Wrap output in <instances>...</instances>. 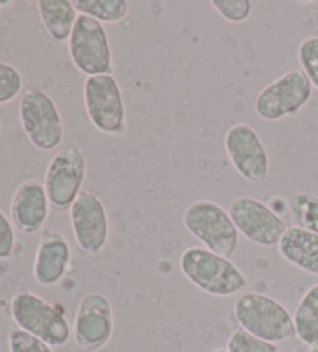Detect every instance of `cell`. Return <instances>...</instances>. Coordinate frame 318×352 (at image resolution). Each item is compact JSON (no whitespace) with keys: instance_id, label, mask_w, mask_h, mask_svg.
Wrapping results in <instances>:
<instances>
[{"instance_id":"obj_2","label":"cell","mask_w":318,"mask_h":352,"mask_svg":"<svg viewBox=\"0 0 318 352\" xmlns=\"http://www.w3.org/2000/svg\"><path fill=\"white\" fill-rule=\"evenodd\" d=\"M233 314L241 329L266 342L277 344L297 337L293 315L268 295L241 294L235 301Z\"/></svg>"},{"instance_id":"obj_9","label":"cell","mask_w":318,"mask_h":352,"mask_svg":"<svg viewBox=\"0 0 318 352\" xmlns=\"http://www.w3.org/2000/svg\"><path fill=\"white\" fill-rule=\"evenodd\" d=\"M314 94L301 69H292L261 90L255 100V112L264 121H281L303 111Z\"/></svg>"},{"instance_id":"obj_27","label":"cell","mask_w":318,"mask_h":352,"mask_svg":"<svg viewBox=\"0 0 318 352\" xmlns=\"http://www.w3.org/2000/svg\"><path fill=\"white\" fill-rule=\"evenodd\" d=\"M309 352H318V343L312 344V346H310V349H309Z\"/></svg>"},{"instance_id":"obj_25","label":"cell","mask_w":318,"mask_h":352,"mask_svg":"<svg viewBox=\"0 0 318 352\" xmlns=\"http://www.w3.org/2000/svg\"><path fill=\"white\" fill-rule=\"evenodd\" d=\"M8 349L10 352H53L52 346L19 327L10 332Z\"/></svg>"},{"instance_id":"obj_21","label":"cell","mask_w":318,"mask_h":352,"mask_svg":"<svg viewBox=\"0 0 318 352\" xmlns=\"http://www.w3.org/2000/svg\"><path fill=\"white\" fill-rule=\"evenodd\" d=\"M298 63L301 72L310 81L312 87L318 90V36H309L298 45Z\"/></svg>"},{"instance_id":"obj_14","label":"cell","mask_w":318,"mask_h":352,"mask_svg":"<svg viewBox=\"0 0 318 352\" xmlns=\"http://www.w3.org/2000/svg\"><path fill=\"white\" fill-rule=\"evenodd\" d=\"M72 264V248L63 233L44 230L34 254L33 278L42 287L56 286L63 281Z\"/></svg>"},{"instance_id":"obj_16","label":"cell","mask_w":318,"mask_h":352,"mask_svg":"<svg viewBox=\"0 0 318 352\" xmlns=\"http://www.w3.org/2000/svg\"><path fill=\"white\" fill-rule=\"evenodd\" d=\"M278 253L290 265L318 276V234L299 228L287 227L278 242Z\"/></svg>"},{"instance_id":"obj_28","label":"cell","mask_w":318,"mask_h":352,"mask_svg":"<svg viewBox=\"0 0 318 352\" xmlns=\"http://www.w3.org/2000/svg\"><path fill=\"white\" fill-rule=\"evenodd\" d=\"M293 352H309V351H306V349H297V351H293Z\"/></svg>"},{"instance_id":"obj_11","label":"cell","mask_w":318,"mask_h":352,"mask_svg":"<svg viewBox=\"0 0 318 352\" xmlns=\"http://www.w3.org/2000/svg\"><path fill=\"white\" fill-rule=\"evenodd\" d=\"M224 146L235 171L250 184H262L271 171V157L252 126L237 123L229 127Z\"/></svg>"},{"instance_id":"obj_26","label":"cell","mask_w":318,"mask_h":352,"mask_svg":"<svg viewBox=\"0 0 318 352\" xmlns=\"http://www.w3.org/2000/svg\"><path fill=\"white\" fill-rule=\"evenodd\" d=\"M16 248L14 226L2 211H0V259H10Z\"/></svg>"},{"instance_id":"obj_3","label":"cell","mask_w":318,"mask_h":352,"mask_svg":"<svg viewBox=\"0 0 318 352\" xmlns=\"http://www.w3.org/2000/svg\"><path fill=\"white\" fill-rule=\"evenodd\" d=\"M182 222L187 232L213 253L230 258L240 247V232L233 219L213 200H194L183 211Z\"/></svg>"},{"instance_id":"obj_8","label":"cell","mask_w":318,"mask_h":352,"mask_svg":"<svg viewBox=\"0 0 318 352\" xmlns=\"http://www.w3.org/2000/svg\"><path fill=\"white\" fill-rule=\"evenodd\" d=\"M21 126L28 142L42 153L58 149L64 140V123L56 102L42 90H27L19 102Z\"/></svg>"},{"instance_id":"obj_13","label":"cell","mask_w":318,"mask_h":352,"mask_svg":"<svg viewBox=\"0 0 318 352\" xmlns=\"http://www.w3.org/2000/svg\"><path fill=\"white\" fill-rule=\"evenodd\" d=\"M70 227L79 250L98 254L111 238V223L103 200L92 191H83L69 211Z\"/></svg>"},{"instance_id":"obj_7","label":"cell","mask_w":318,"mask_h":352,"mask_svg":"<svg viewBox=\"0 0 318 352\" xmlns=\"http://www.w3.org/2000/svg\"><path fill=\"white\" fill-rule=\"evenodd\" d=\"M67 48L72 64L87 78L112 74V47L107 30L101 22L79 14Z\"/></svg>"},{"instance_id":"obj_4","label":"cell","mask_w":318,"mask_h":352,"mask_svg":"<svg viewBox=\"0 0 318 352\" xmlns=\"http://www.w3.org/2000/svg\"><path fill=\"white\" fill-rule=\"evenodd\" d=\"M11 318L17 327L41 338L52 348H63L72 338V326L52 302L30 290H21L11 300Z\"/></svg>"},{"instance_id":"obj_15","label":"cell","mask_w":318,"mask_h":352,"mask_svg":"<svg viewBox=\"0 0 318 352\" xmlns=\"http://www.w3.org/2000/svg\"><path fill=\"white\" fill-rule=\"evenodd\" d=\"M50 210L44 184L38 180H25L17 186L11 199V222L21 233L32 236L44 228Z\"/></svg>"},{"instance_id":"obj_20","label":"cell","mask_w":318,"mask_h":352,"mask_svg":"<svg viewBox=\"0 0 318 352\" xmlns=\"http://www.w3.org/2000/svg\"><path fill=\"white\" fill-rule=\"evenodd\" d=\"M289 211L295 226L318 234V197L310 192H298L292 197Z\"/></svg>"},{"instance_id":"obj_10","label":"cell","mask_w":318,"mask_h":352,"mask_svg":"<svg viewBox=\"0 0 318 352\" xmlns=\"http://www.w3.org/2000/svg\"><path fill=\"white\" fill-rule=\"evenodd\" d=\"M229 214L240 234L259 247L278 245L287 230L286 222L272 206L250 196L236 197L229 206Z\"/></svg>"},{"instance_id":"obj_29","label":"cell","mask_w":318,"mask_h":352,"mask_svg":"<svg viewBox=\"0 0 318 352\" xmlns=\"http://www.w3.org/2000/svg\"><path fill=\"white\" fill-rule=\"evenodd\" d=\"M0 132H2V121H0Z\"/></svg>"},{"instance_id":"obj_6","label":"cell","mask_w":318,"mask_h":352,"mask_svg":"<svg viewBox=\"0 0 318 352\" xmlns=\"http://www.w3.org/2000/svg\"><path fill=\"white\" fill-rule=\"evenodd\" d=\"M84 109L98 132L118 137L126 132V104L121 87L112 74L85 78Z\"/></svg>"},{"instance_id":"obj_19","label":"cell","mask_w":318,"mask_h":352,"mask_svg":"<svg viewBox=\"0 0 318 352\" xmlns=\"http://www.w3.org/2000/svg\"><path fill=\"white\" fill-rule=\"evenodd\" d=\"M79 14L104 23H120L129 13L127 0H73Z\"/></svg>"},{"instance_id":"obj_18","label":"cell","mask_w":318,"mask_h":352,"mask_svg":"<svg viewBox=\"0 0 318 352\" xmlns=\"http://www.w3.org/2000/svg\"><path fill=\"white\" fill-rule=\"evenodd\" d=\"M293 324L299 342L308 346L318 343V283L306 290L298 301Z\"/></svg>"},{"instance_id":"obj_24","label":"cell","mask_w":318,"mask_h":352,"mask_svg":"<svg viewBox=\"0 0 318 352\" xmlns=\"http://www.w3.org/2000/svg\"><path fill=\"white\" fill-rule=\"evenodd\" d=\"M211 7L222 19L231 23L246 22L253 11L250 0H211Z\"/></svg>"},{"instance_id":"obj_1","label":"cell","mask_w":318,"mask_h":352,"mask_svg":"<svg viewBox=\"0 0 318 352\" xmlns=\"http://www.w3.org/2000/svg\"><path fill=\"white\" fill-rule=\"evenodd\" d=\"M180 270L193 286L219 298L241 294L247 287V276L230 258L213 253L205 247H188L180 254Z\"/></svg>"},{"instance_id":"obj_5","label":"cell","mask_w":318,"mask_h":352,"mask_svg":"<svg viewBox=\"0 0 318 352\" xmlns=\"http://www.w3.org/2000/svg\"><path fill=\"white\" fill-rule=\"evenodd\" d=\"M87 177V160L83 149L76 144L61 148L48 162L44 188L54 213L63 214L70 211L72 205L83 192Z\"/></svg>"},{"instance_id":"obj_17","label":"cell","mask_w":318,"mask_h":352,"mask_svg":"<svg viewBox=\"0 0 318 352\" xmlns=\"http://www.w3.org/2000/svg\"><path fill=\"white\" fill-rule=\"evenodd\" d=\"M38 13L54 42H69L79 13L70 0H39Z\"/></svg>"},{"instance_id":"obj_12","label":"cell","mask_w":318,"mask_h":352,"mask_svg":"<svg viewBox=\"0 0 318 352\" xmlns=\"http://www.w3.org/2000/svg\"><path fill=\"white\" fill-rule=\"evenodd\" d=\"M114 333L112 305L104 294L90 292L78 302L73 320V340L84 352H96L111 342Z\"/></svg>"},{"instance_id":"obj_22","label":"cell","mask_w":318,"mask_h":352,"mask_svg":"<svg viewBox=\"0 0 318 352\" xmlns=\"http://www.w3.org/2000/svg\"><path fill=\"white\" fill-rule=\"evenodd\" d=\"M229 352H283L278 344L266 342L258 337L252 336L244 329H236L231 332L227 342Z\"/></svg>"},{"instance_id":"obj_23","label":"cell","mask_w":318,"mask_h":352,"mask_svg":"<svg viewBox=\"0 0 318 352\" xmlns=\"http://www.w3.org/2000/svg\"><path fill=\"white\" fill-rule=\"evenodd\" d=\"M23 80L21 72L8 63H0V106L7 104L21 95Z\"/></svg>"}]
</instances>
